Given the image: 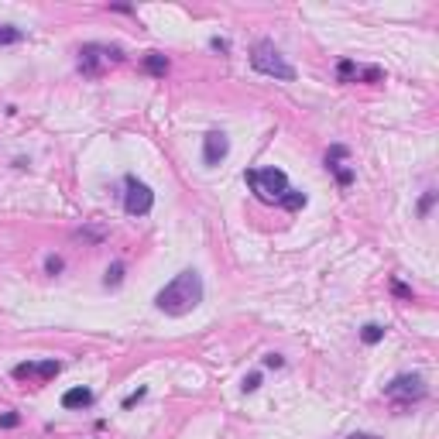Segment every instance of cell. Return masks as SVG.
Segmentation results:
<instances>
[{
	"label": "cell",
	"mask_w": 439,
	"mask_h": 439,
	"mask_svg": "<svg viewBox=\"0 0 439 439\" xmlns=\"http://www.w3.org/2000/svg\"><path fill=\"white\" fill-rule=\"evenodd\" d=\"M21 422V415L17 412H7V415H0V429H14Z\"/></svg>",
	"instance_id": "obj_19"
},
{
	"label": "cell",
	"mask_w": 439,
	"mask_h": 439,
	"mask_svg": "<svg viewBox=\"0 0 439 439\" xmlns=\"http://www.w3.org/2000/svg\"><path fill=\"white\" fill-rule=\"evenodd\" d=\"M103 281H107V285H120V281H124V265H120V261H117V265H110V268H107V278H103Z\"/></svg>",
	"instance_id": "obj_16"
},
{
	"label": "cell",
	"mask_w": 439,
	"mask_h": 439,
	"mask_svg": "<svg viewBox=\"0 0 439 439\" xmlns=\"http://www.w3.org/2000/svg\"><path fill=\"white\" fill-rule=\"evenodd\" d=\"M120 59H124V52H120L117 45H100V41H89V45H82L80 48V73L82 76H103V69L107 66H117Z\"/></svg>",
	"instance_id": "obj_4"
},
{
	"label": "cell",
	"mask_w": 439,
	"mask_h": 439,
	"mask_svg": "<svg viewBox=\"0 0 439 439\" xmlns=\"http://www.w3.org/2000/svg\"><path fill=\"white\" fill-rule=\"evenodd\" d=\"M385 399L395 401L399 408H408L412 401L426 399V378L422 374H399L392 385H385Z\"/></svg>",
	"instance_id": "obj_5"
},
{
	"label": "cell",
	"mask_w": 439,
	"mask_h": 439,
	"mask_svg": "<svg viewBox=\"0 0 439 439\" xmlns=\"http://www.w3.org/2000/svg\"><path fill=\"white\" fill-rule=\"evenodd\" d=\"M244 182L251 186V193L258 196L261 202H278L285 200V193L292 189L288 186V175L281 168H247L244 172Z\"/></svg>",
	"instance_id": "obj_3"
},
{
	"label": "cell",
	"mask_w": 439,
	"mask_h": 439,
	"mask_svg": "<svg viewBox=\"0 0 439 439\" xmlns=\"http://www.w3.org/2000/svg\"><path fill=\"white\" fill-rule=\"evenodd\" d=\"M124 209H127V216H148L151 213V206H155V193H151V186H144L141 179H134V175H127L124 179Z\"/></svg>",
	"instance_id": "obj_6"
},
{
	"label": "cell",
	"mask_w": 439,
	"mask_h": 439,
	"mask_svg": "<svg viewBox=\"0 0 439 439\" xmlns=\"http://www.w3.org/2000/svg\"><path fill=\"white\" fill-rule=\"evenodd\" d=\"M59 371H62V364L59 360H28V364H17L14 367V378L17 381H52V378H59Z\"/></svg>",
	"instance_id": "obj_7"
},
{
	"label": "cell",
	"mask_w": 439,
	"mask_h": 439,
	"mask_svg": "<svg viewBox=\"0 0 439 439\" xmlns=\"http://www.w3.org/2000/svg\"><path fill=\"white\" fill-rule=\"evenodd\" d=\"M360 340H364L367 347L381 343V340H385V326H381V322H367V326L360 329Z\"/></svg>",
	"instance_id": "obj_11"
},
{
	"label": "cell",
	"mask_w": 439,
	"mask_h": 439,
	"mask_svg": "<svg viewBox=\"0 0 439 439\" xmlns=\"http://www.w3.org/2000/svg\"><path fill=\"white\" fill-rule=\"evenodd\" d=\"M144 69L151 73V76H165V69H168V59L158 55V52H148L144 55Z\"/></svg>",
	"instance_id": "obj_12"
},
{
	"label": "cell",
	"mask_w": 439,
	"mask_h": 439,
	"mask_svg": "<svg viewBox=\"0 0 439 439\" xmlns=\"http://www.w3.org/2000/svg\"><path fill=\"white\" fill-rule=\"evenodd\" d=\"M227 155H230V137H227L223 131H209V134L202 137V161L213 168V165H220Z\"/></svg>",
	"instance_id": "obj_8"
},
{
	"label": "cell",
	"mask_w": 439,
	"mask_h": 439,
	"mask_svg": "<svg viewBox=\"0 0 439 439\" xmlns=\"http://www.w3.org/2000/svg\"><path fill=\"white\" fill-rule=\"evenodd\" d=\"M326 168L336 175L340 186H350V182H354V168L347 165V148H343V144L329 148V155H326Z\"/></svg>",
	"instance_id": "obj_9"
},
{
	"label": "cell",
	"mask_w": 439,
	"mask_h": 439,
	"mask_svg": "<svg viewBox=\"0 0 439 439\" xmlns=\"http://www.w3.org/2000/svg\"><path fill=\"white\" fill-rule=\"evenodd\" d=\"M258 388H261V374L254 371V374H247V378H244V392H258Z\"/></svg>",
	"instance_id": "obj_18"
},
{
	"label": "cell",
	"mask_w": 439,
	"mask_h": 439,
	"mask_svg": "<svg viewBox=\"0 0 439 439\" xmlns=\"http://www.w3.org/2000/svg\"><path fill=\"white\" fill-rule=\"evenodd\" d=\"M392 288H395V295H401V299H412V288H405V285H401V281H395V285H392Z\"/></svg>",
	"instance_id": "obj_24"
},
{
	"label": "cell",
	"mask_w": 439,
	"mask_h": 439,
	"mask_svg": "<svg viewBox=\"0 0 439 439\" xmlns=\"http://www.w3.org/2000/svg\"><path fill=\"white\" fill-rule=\"evenodd\" d=\"M209 48H213V52H223V55H227V52H230V41H227V38H213V41H209Z\"/></svg>",
	"instance_id": "obj_21"
},
{
	"label": "cell",
	"mask_w": 439,
	"mask_h": 439,
	"mask_svg": "<svg viewBox=\"0 0 439 439\" xmlns=\"http://www.w3.org/2000/svg\"><path fill=\"white\" fill-rule=\"evenodd\" d=\"M17 41H24V31H21V28L0 24V45H17Z\"/></svg>",
	"instance_id": "obj_14"
},
{
	"label": "cell",
	"mask_w": 439,
	"mask_h": 439,
	"mask_svg": "<svg viewBox=\"0 0 439 439\" xmlns=\"http://www.w3.org/2000/svg\"><path fill=\"white\" fill-rule=\"evenodd\" d=\"M433 202H436V193L429 189V193L422 196V202H419V216H429V209H433Z\"/></svg>",
	"instance_id": "obj_17"
},
{
	"label": "cell",
	"mask_w": 439,
	"mask_h": 439,
	"mask_svg": "<svg viewBox=\"0 0 439 439\" xmlns=\"http://www.w3.org/2000/svg\"><path fill=\"white\" fill-rule=\"evenodd\" d=\"M343 439H381V436H371V433H350V436H343Z\"/></svg>",
	"instance_id": "obj_25"
},
{
	"label": "cell",
	"mask_w": 439,
	"mask_h": 439,
	"mask_svg": "<svg viewBox=\"0 0 439 439\" xmlns=\"http://www.w3.org/2000/svg\"><path fill=\"white\" fill-rule=\"evenodd\" d=\"M144 395H148V392H144V388H137L134 395H127V399H124V408H131V405H137V401L144 399Z\"/></svg>",
	"instance_id": "obj_22"
},
{
	"label": "cell",
	"mask_w": 439,
	"mask_h": 439,
	"mask_svg": "<svg viewBox=\"0 0 439 439\" xmlns=\"http://www.w3.org/2000/svg\"><path fill=\"white\" fill-rule=\"evenodd\" d=\"M251 66H254V73H261L268 80H281V82L295 80V66L275 48V41H258L251 48Z\"/></svg>",
	"instance_id": "obj_2"
},
{
	"label": "cell",
	"mask_w": 439,
	"mask_h": 439,
	"mask_svg": "<svg viewBox=\"0 0 439 439\" xmlns=\"http://www.w3.org/2000/svg\"><path fill=\"white\" fill-rule=\"evenodd\" d=\"M86 405H93V392L89 388H69L66 395H62V408H86Z\"/></svg>",
	"instance_id": "obj_10"
},
{
	"label": "cell",
	"mask_w": 439,
	"mask_h": 439,
	"mask_svg": "<svg viewBox=\"0 0 439 439\" xmlns=\"http://www.w3.org/2000/svg\"><path fill=\"white\" fill-rule=\"evenodd\" d=\"M200 302H202V278H200V271H193V268L179 271V275L155 295V306H158L165 316H186V313H193Z\"/></svg>",
	"instance_id": "obj_1"
},
{
	"label": "cell",
	"mask_w": 439,
	"mask_h": 439,
	"mask_svg": "<svg viewBox=\"0 0 439 439\" xmlns=\"http://www.w3.org/2000/svg\"><path fill=\"white\" fill-rule=\"evenodd\" d=\"M281 206H285V209H302V206H306V193L288 189V193H285V200H281Z\"/></svg>",
	"instance_id": "obj_15"
},
{
	"label": "cell",
	"mask_w": 439,
	"mask_h": 439,
	"mask_svg": "<svg viewBox=\"0 0 439 439\" xmlns=\"http://www.w3.org/2000/svg\"><path fill=\"white\" fill-rule=\"evenodd\" d=\"M45 271H48V275H59V271H62V258H48V261H45Z\"/></svg>",
	"instance_id": "obj_20"
},
{
	"label": "cell",
	"mask_w": 439,
	"mask_h": 439,
	"mask_svg": "<svg viewBox=\"0 0 439 439\" xmlns=\"http://www.w3.org/2000/svg\"><path fill=\"white\" fill-rule=\"evenodd\" d=\"M281 364H285L281 354H268V357H265V367H281Z\"/></svg>",
	"instance_id": "obj_23"
},
{
	"label": "cell",
	"mask_w": 439,
	"mask_h": 439,
	"mask_svg": "<svg viewBox=\"0 0 439 439\" xmlns=\"http://www.w3.org/2000/svg\"><path fill=\"white\" fill-rule=\"evenodd\" d=\"M336 76H340V82H357L360 80V66L357 62H350V59H343V62L336 66Z\"/></svg>",
	"instance_id": "obj_13"
}]
</instances>
